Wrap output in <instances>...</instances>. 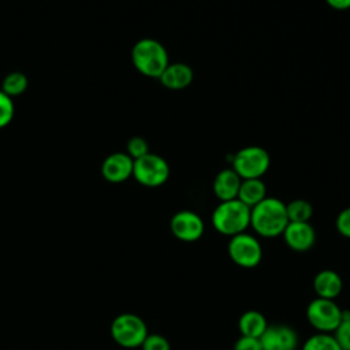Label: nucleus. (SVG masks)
Returning a JSON list of instances; mask_svg holds the SVG:
<instances>
[{"instance_id":"nucleus-26","label":"nucleus","mask_w":350,"mask_h":350,"mask_svg":"<svg viewBox=\"0 0 350 350\" xmlns=\"http://www.w3.org/2000/svg\"><path fill=\"white\" fill-rule=\"evenodd\" d=\"M232 350H261V343H260L258 338H250V336L241 335L235 340Z\"/></svg>"},{"instance_id":"nucleus-1","label":"nucleus","mask_w":350,"mask_h":350,"mask_svg":"<svg viewBox=\"0 0 350 350\" xmlns=\"http://www.w3.org/2000/svg\"><path fill=\"white\" fill-rule=\"evenodd\" d=\"M288 217L286 204L276 197H265L250 208V227L262 238H276L283 234Z\"/></svg>"},{"instance_id":"nucleus-18","label":"nucleus","mask_w":350,"mask_h":350,"mask_svg":"<svg viewBox=\"0 0 350 350\" xmlns=\"http://www.w3.org/2000/svg\"><path fill=\"white\" fill-rule=\"evenodd\" d=\"M27 77L21 71H12L7 74L1 82V90L11 98L23 94L27 89Z\"/></svg>"},{"instance_id":"nucleus-24","label":"nucleus","mask_w":350,"mask_h":350,"mask_svg":"<svg viewBox=\"0 0 350 350\" xmlns=\"http://www.w3.org/2000/svg\"><path fill=\"white\" fill-rule=\"evenodd\" d=\"M142 350H171L168 339L160 334H148L141 345Z\"/></svg>"},{"instance_id":"nucleus-5","label":"nucleus","mask_w":350,"mask_h":350,"mask_svg":"<svg viewBox=\"0 0 350 350\" xmlns=\"http://www.w3.org/2000/svg\"><path fill=\"white\" fill-rule=\"evenodd\" d=\"M112 339L122 347L135 349L141 347L148 336L146 323L134 313L118 314L109 327Z\"/></svg>"},{"instance_id":"nucleus-11","label":"nucleus","mask_w":350,"mask_h":350,"mask_svg":"<svg viewBox=\"0 0 350 350\" xmlns=\"http://www.w3.org/2000/svg\"><path fill=\"white\" fill-rule=\"evenodd\" d=\"M282 237L286 246L297 253H305L316 243V231L309 221H288Z\"/></svg>"},{"instance_id":"nucleus-2","label":"nucleus","mask_w":350,"mask_h":350,"mask_svg":"<svg viewBox=\"0 0 350 350\" xmlns=\"http://www.w3.org/2000/svg\"><path fill=\"white\" fill-rule=\"evenodd\" d=\"M131 63L139 74L159 79L170 64V56L165 46L159 40L145 37L133 45Z\"/></svg>"},{"instance_id":"nucleus-10","label":"nucleus","mask_w":350,"mask_h":350,"mask_svg":"<svg viewBox=\"0 0 350 350\" xmlns=\"http://www.w3.org/2000/svg\"><path fill=\"white\" fill-rule=\"evenodd\" d=\"M258 339L261 350H297L299 343L295 329L286 324H268Z\"/></svg>"},{"instance_id":"nucleus-7","label":"nucleus","mask_w":350,"mask_h":350,"mask_svg":"<svg viewBox=\"0 0 350 350\" xmlns=\"http://www.w3.org/2000/svg\"><path fill=\"white\" fill-rule=\"evenodd\" d=\"M306 320L321 334H334L342 319V309L335 299L316 297L306 306Z\"/></svg>"},{"instance_id":"nucleus-6","label":"nucleus","mask_w":350,"mask_h":350,"mask_svg":"<svg viewBox=\"0 0 350 350\" xmlns=\"http://www.w3.org/2000/svg\"><path fill=\"white\" fill-rule=\"evenodd\" d=\"M168 161L156 153H146L145 156L134 160L133 178L145 187H159L170 178Z\"/></svg>"},{"instance_id":"nucleus-17","label":"nucleus","mask_w":350,"mask_h":350,"mask_svg":"<svg viewBox=\"0 0 350 350\" xmlns=\"http://www.w3.org/2000/svg\"><path fill=\"white\" fill-rule=\"evenodd\" d=\"M265 197H267V186L261 178L242 179L238 197H237L239 201H242L249 208H253Z\"/></svg>"},{"instance_id":"nucleus-21","label":"nucleus","mask_w":350,"mask_h":350,"mask_svg":"<svg viewBox=\"0 0 350 350\" xmlns=\"http://www.w3.org/2000/svg\"><path fill=\"white\" fill-rule=\"evenodd\" d=\"M332 335L342 350H350V310L342 309L340 323Z\"/></svg>"},{"instance_id":"nucleus-16","label":"nucleus","mask_w":350,"mask_h":350,"mask_svg":"<svg viewBox=\"0 0 350 350\" xmlns=\"http://www.w3.org/2000/svg\"><path fill=\"white\" fill-rule=\"evenodd\" d=\"M268 321L265 316L258 310H246L241 314L238 320V328L241 335L250 338H260L267 329Z\"/></svg>"},{"instance_id":"nucleus-27","label":"nucleus","mask_w":350,"mask_h":350,"mask_svg":"<svg viewBox=\"0 0 350 350\" xmlns=\"http://www.w3.org/2000/svg\"><path fill=\"white\" fill-rule=\"evenodd\" d=\"M325 3L338 11H345L350 8V0H325Z\"/></svg>"},{"instance_id":"nucleus-14","label":"nucleus","mask_w":350,"mask_h":350,"mask_svg":"<svg viewBox=\"0 0 350 350\" xmlns=\"http://www.w3.org/2000/svg\"><path fill=\"white\" fill-rule=\"evenodd\" d=\"M241 182V176L231 167L223 168L213 178L212 190L215 197L219 201H228L237 198Z\"/></svg>"},{"instance_id":"nucleus-22","label":"nucleus","mask_w":350,"mask_h":350,"mask_svg":"<svg viewBox=\"0 0 350 350\" xmlns=\"http://www.w3.org/2000/svg\"><path fill=\"white\" fill-rule=\"evenodd\" d=\"M126 153L133 159H139L149 153V144L144 137L134 135L126 144Z\"/></svg>"},{"instance_id":"nucleus-20","label":"nucleus","mask_w":350,"mask_h":350,"mask_svg":"<svg viewBox=\"0 0 350 350\" xmlns=\"http://www.w3.org/2000/svg\"><path fill=\"white\" fill-rule=\"evenodd\" d=\"M301 350H342V349L332 334L316 332L302 343Z\"/></svg>"},{"instance_id":"nucleus-19","label":"nucleus","mask_w":350,"mask_h":350,"mask_svg":"<svg viewBox=\"0 0 350 350\" xmlns=\"http://www.w3.org/2000/svg\"><path fill=\"white\" fill-rule=\"evenodd\" d=\"M288 221H309L313 216V206L308 200L295 198L286 204Z\"/></svg>"},{"instance_id":"nucleus-13","label":"nucleus","mask_w":350,"mask_h":350,"mask_svg":"<svg viewBox=\"0 0 350 350\" xmlns=\"http://www.w3.org/2000/svg\"><path fill=\"white\" fill-rule=\"evenodd\" d=\"M194 79L193 68L182 62L170 63L159 77L161 85L170 90H182L191 85Z\"/></svg>"},{"instance_id":"nucleus-8","label":"nucleus","mask_w":350,"mask_h":350,"mask_svg":"<svg viewBox=\"0 0 350 350\" xmlns=\"http://www.w3.org/2000/svg\"><path fill=\"white\" fill-rule=\"evenodd\" d=\"M227 253L235 265L250 269L261 262L262 246L254 235L245 231L230 238Z\"/></svg>"},{"instance_id":"nucleus-4","label":"nucleus","mask_w":350,"mask_h":350,"mask_svg":"<svg viewBox=\"0 0 350 350\" xmlns=\"http://www.w3.org/2000/svg\"><path fill=\"white\" fill-rule=\"evenodd\" d=\"M271 165V156L267 149L257 145H250L239 149L231 159V168L241 179L261 178Z\"/></svg>"},{"instance_id":"nucleus-3","label":"nucleus","mask_w":350,"mask_h":350,"mask_svg":"<svg viewBox=\"0 0 350 350\" xmlns=\"http://www.w3.org/2000/svg\"><path fill=\"white\" fill-rule=\"evenodd\" d=\"M211 221L219 234L231 238L250 227V208L238 198L220 201L212 212Z\"/></svg>"},{"instance_id":"nucleus-15","label":"nucleus","mask_w":350,"mask_h":350,"mask_svg":"<svg viewBox=\"0 0 350 350\" xmlns=\"http://www.w3.org/2000/svg\"><path fill=\"white\" fill-rule=\"evenodd\" d=\"M313 290L316 297L325 299H335L343 290V280L334 269H321L313 278Z\"/></svg>"},{"instance_id":"nucleus-12","label":"nucleus","mask_w":350,"mask_h":350,"mask_svg":"<svg viewBox=\"0 0 350 350\" xmlns=\"http://www.w3.org/2000/svg\"><path fill=\"white\" fill-rule=\"evenodd\" d=\"M134 160L126 152L108 154L101 164V175L109 183H122L133 176Z\"/></svg>"},{"instance_id":"nucleus-25","label":"nucleus","mask_w":350,"mask_h":350,"mask_svg":"<svg viewBox=\"0 0 350 350\" xmlns=\"http://www.w3.org/2000/svg\"><path fill=\"white\" fill-rule=\"evenodd\" d=\"M335 227L342 237L350 239V206L342 209L338 213L335 220Z\"/></svg>"},{"instance_id":"nucleus-23","label":"nucleus","mask_w":350,"mask_h":350,"mask_svg":"<svg viewBox=\"0 0 350 350\" xmlns=\"http://www.w3.org/2000/svg\"><path fill=\"white\" fill-rule=\"evenodd\" d=\"M14 113L15 107L12 98L0 89V129H4L11 123Z\"/></svg>"},{"instance_id":"nucleus-9","label":"nucleus","mask_w":350,"mask_h":350,"mask_svg":"<svg viewBox=\"0 0 350 350\" xmlns=\"http://www.w3.org/2000/svg\"><path fill=\"white\" fill-rule=\"evenodd\" d=\"M170 230L172 235L182 242H196L205 232L204 220L198 213L189 209L178 211L170 220Z\"/></svg>"}]
</instances>
